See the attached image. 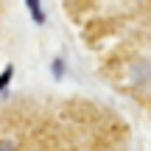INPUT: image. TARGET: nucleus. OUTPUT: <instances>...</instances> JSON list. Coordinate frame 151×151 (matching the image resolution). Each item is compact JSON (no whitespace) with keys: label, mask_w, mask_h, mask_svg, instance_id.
<instances>
[{"label":"nucleus","mask_w":151,"mask_h":151,"mask_svg":"<svg viewBox=\"0 0 151 151\" xmlns=\"http://www.w3.org/2000/svg\"><path fill=\"white\" fill-rule=\"evenodd\" d=\"M11 73H14V70H11V65H9V67L3 70V76H0V90H6V84L11 81Z\"/></svg>","instance_id":"obj_2"},{"label":"nucleus","mask_w":151,"mask_h":151,"mask_svg":"<svg viewBox=\"0 0 151 151\" xmlns=\"http://www.w3.org/2000/svg\"><path fill=\"white\" fill-rule=\"evenodd\" d=\"M28 11L34 14V20H37V22H42V17H45V14H42V9H39L37 3H28Z\"/></svg>","instance_id":"obj_1"}]
</instances>
